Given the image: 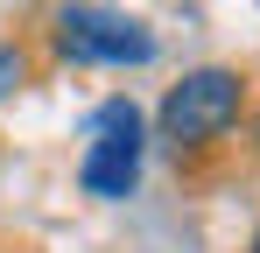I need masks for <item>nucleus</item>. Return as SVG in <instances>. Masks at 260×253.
<instances>
[{
    "mask_svg": "<svg viewBox=\"0 0 260 253\" xmlns=\"http://www.w3.org/2000/svg\"><path fill=\"white\" fill-rule=\"evenodd\" d=\"M246 113H253V78H246L239 64H197V71H183V78L162 91L155 141L169 148L176 162H197V155L225 148V141L246 126Z\"/></svg>",
    "mask_w": 260,
    "mask_h": 253,
    "instance_id": "nucleus-1",
    "label": "nucleus"
},
{
    "mask_svg": "<svg viewBox=\"0 0 260 253\" xmlns=\"http://www.w3.org/2000/svg\"><path fill=\"white\" fill-rule=\"evenodd\" d=\"M49 56L71 64V71H141V64L162 56V36H155L148 14L78 0V7L49 14Z\"/></svg>",
    "mask_w": 260,
    "mask_h": 253,
    "instance_id": "nucleus-2",
    "label": "nucleus"
},
{
    "mask_svg": "<svg viewBox=\"0 0 260 253\" xmlns=\"http://www.w3.org/2000/svg\"><path fill=\"white\" fill-rule=\"evenodd\" d=\"M141 162H148V120L127 91L99 99L85 113V155H78V190L99 204H127L141 190Z\"/></svg>",
    "mask_w": 260,
    "mask_h": 253,
    "instance_id": "nucleus-3",
    "label": "nucleus"
},
{
    "mask_svg": "<svg viewBox=\"0 0 260 253\" xmlns=\"http://www.w3.org/2000/svg\"><path fill=\"white\" fill-rule=\"evenodd\" d=\"M28 84V49L21 42H0V99H14Z\"/></svg>",
    "mask_w": 260,
    "mask_h": 253,
    "instance_id": "nucleus-4",
    "label": "nucleus"
},
{
    "mask_svg": "<svg viewBox=\"0 0 260 253\" xmlns=\"http://www.w3.org/2000/svg\"><path fill=\"white\" fill-rule=\"evenodd\" d=\"M246 148H253V162H260V106L246 113Z\"/></svg>",
    "mask_w": 260,
    "mask_h": 253,
    "instance_id": "nucleus-5",
    "label": "nucleus"
},
{
    "mask_svg": "<svg viewBox=\"0 0 260 253\" xmlns=\"http://www.w3.org/2000/svg\"><path fill=\"white\" fill-rule=\"evenodd\" d=\"M246 253H260V218H253V239H246Z\"/></svg>",
    "mask_w": 260,
    "mask_h": 253,
    "instance_id": "nucleus-6",
    "label": "nucleus"
}]
</instances>
